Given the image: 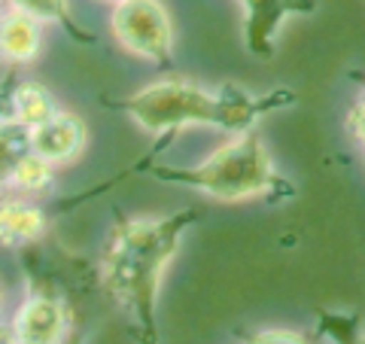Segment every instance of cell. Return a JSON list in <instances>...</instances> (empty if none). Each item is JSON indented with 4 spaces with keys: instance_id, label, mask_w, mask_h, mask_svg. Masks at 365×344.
<instances>
[{
    "instance_id": "cell-1",
    "label": "cell",
    "mask_w": 365,
    "mask_h": 344,
    "mask_svg": "<svg viewBox=\"0 0 365 344\" xmlns=\"http://www.w3.org/2000/svg\"><path fill=\"white\" fill-rule=\"evenodd\" d=\"M198 220V211L168 216H131L113 226L110 244L101 259V278L119 311L128 317L137 344H158L155 299L162 271L177 253L180 235Z\"/></svg>"
},
{
    "instance_id": "cell-2",
    "label": "cell",
    "mask_w": 365,
    "mask_h": 344,
    "mask_svg": "<svg viewBox=\"0 0 365 344\" xmlns=\"http://www.w3.org/2000/svg\"><path fill=\"white\" fill-rule=\"evenodd\" d=\"M292 91H268V95H250L237 86H222L220 91H207L195 83L182 79H162L140 88L125 101H110L113 107L125 110L143 131L170 134L182 125H216L225 131H253V122L265 113L292 104Z\"/></svg>"
},
{
    "instance_id": "cell-3",
    "label": "cell",
    "mask_w": 365,
    "mask_h": 344,
    "mask_svg": "<svg viewBox=\"0 0 365 344\" xmlns=\"http://www.w3.org/2000/svg\"><path fill=\"white\" fill-rule=\"evenodd\" d=\"M153 174L165 183L201 189L210 198H220V201H244V198H253V195L292 192L287 180L274 174L271 156L265 153L262 137L256 131L237 134L232 143L220 146L210 158H204L195 168L155 165Z\"/></svg>"
},
{
    "instance_id": "cell-4",
    "label": "cell",
    "mask_w": 365,
    "mask_h": 344,
    "mask_svg": "<svg viewBox=\"0 0 365 344\" xmlns=\"http://www.w3.org/2000/svg\"><path fill=\"white\" fill-rule=\"evenodd\" d=\"M110 28L125 52L155 64L170 61L174 28L168 9L158 0H119L110 16Z\"/></svg>"
},
{
    "instance_id": "cell-5",
    "label": "cell",
    "mask_w": 365,
    "mask_h": 344,
    "mask_svg": "<svg viewBox=\"0 0 365 344\" xmlns=\"http://www.w3.org/2000/svg\"><path fill=\"white\" fill-rule=\"evenodd\" d=\"M244 6V40L250 55L274 59V34L289 16L314 13V0H241Z\"/></svg>"
},
{
    "instance_id": "cell-6",
    "label": "cell",
    "mask_w": 365,
    "mask_h": 344,
    "mask_svg": "<svg viewBox=\"0 0 365 344\" xmlns=\"http://www.w3.org/2000/svg\"><path fill=\"white\" fill-rule=\"evenodd\" d=\"M67 332L64 302L52 293H31L13 317V335L25 344H61Z\"/></svg>"
},
{
    "instance_id": "cell-7",
    "label": "cell",
    "mask_w": 365,
    "mask_h": 344,
    "mask_svg": "<svg viewBox=\"0 0 365 344\" xmlns=\"http://www.w3.org/2000/svg\"><path fill=\"white\" fill-rule=\"evenodd\" d=\"M86 143V125L73 113H55L49 122H43L40 128L31 131V153H37L40 158L52 165L71 162L79 156Z\"/></svg>"
},
{
    "instance_id": "cell-8",
    "label": "cell",
    "mask_w": 365,
    "mask_h": 344,
    "mask_svg": "<svg viewBox=\"0 0 365 344\" xmlns=\"http://www.w3.org/2000/svg\"><path fill=\"white\" fill-rule=\"evenodd\" d=\"M55 113H58V107H55V98L46 91L40 83H21L16 86L13 98H9L6 104V119L19 122L21 128H40L43 122H49Z\"/></svg>"
},
{
    "instance_id": "cell-9",
    "label": "cell",
    "mask_w": 365,
    "mask_h": 344,
    "mask_svg": "<svg viewBox=\"0 0 365 344\" xmlns=\"http://www.w3.org/2000/svg\"><path fill=\"white\" fill-rule=\"evenodd\" d=\"M0 46H4V55L9 61H31L40 52V21L9 9L4 16V28H0Z\"/></svg>"
},
{
    "instance_id": "cell-10",
    "label": "cell",
    "mask_w": 365,
    "mask_h": 344,
    "mask_svg": "<svg viewBox=\"0 0 365 344\" xmlns=\"http://www.w3.org/2000/svg\"><path fill=\"white\" fill-rule=\"evenodd\" d=\"M0 232H4V244H28L37 241L46 232V213L37 204L28 201H6L4 213H0Z\"/></svg>"
},
{
    "instance_id": "cell-11",
    "label": "cell",
    "mask_w": 365,
    "mask_h": 344,
    "mask_svg": "<svg viewBox=\"0 0 365 344\" xmlns=\"http://www.w3.org/2000/svg\"><path fill=\"white\" fill-rule=\"evenodd\" d=\"M6 4H9V9L25 13V16L37 19V21H55V25H61L79 43H95V34H86L83 28L76 25V19L71 16V4H67V0H6Z\"/></svg>"
},
{
    "instance_id": "cell-12",
    "label": "cell",
    "mask_w": 365,
    "mask_h": 344,
    "mask_svg": "<svg viewBox=\"0 0 365 344\" xmlns=\"http://www.w3.org/2000/svg\"><path fill=\"white\" fill-rule=\"evenodd\" d=\"M6 183H16L25 192H46L52 186V162H46L37 153L21 156L19 162L6 171Z\"/></svg>"
},
{
    "instance_id": "cell-13",
    "label": "cell",
    "mask_w": 365,
    "mask_h": 344,
    "mask_svg": "<svg viewBox=\"0 0 365 344\" xmlns=\"http://www.w3.org/2000/svg\"><path fill=\"white\" fill-rule=\"evenodd\" d=\"M319 335L332 338L335 344H365V332H359V320L353 314L319 311Z\"/></svg>"
},
{
    "instance_id": "cell-14",
    "label": "cell",
    "mask_w": 365,
    "mask_h": 344,
    "mask_svg": "<svg viewBox=\"0 0 365 344\" xmlns=\"http://www.w3.org/2000/svg\"><path fill=\"white\" fill-rule=\"evenodd\" d=\"M244 344H304V338L295 335V332H287V329H265V332L247 335Z\"/></svg>"
},
{
    "instance_id": "cell-15",
    "label": "cell",
    "mask_w": 365,
    "mask_h": 344,
    "mask_svg": "<svg viewBox=\"0 0 365 344\" xmlns=\"http://www.w3.org/2000/svg\"><path fill=\"white\" fill-rule=\"evenodd\" d=\"M347 122H350V128H353V134L359 137V143L365 146V104H356L350 110V116H347Z\"/></svg>"
},
{
    "instance_id": "cell-16",
    "label": "cell",
    "mask_w": 365,
    "mask_h": 344,
    "mask_svg": "<svg viewBox=\"0 0 365 344\" xmlns=\"http://www.w3.org/2000/svg\"><path fill=\"white\" fill-rule=\"evenodd\" d=\"M13 344H25V341H13Z\"/></svg>"
},
{
    "instance_id": "cell-17",
    "label": "cell",
    "mask_w": 365,
    "mask_h": 344,
    "mask_svg": "<svg viewBox=\"0 0 365 344\" xmlns=\"http://www.w3.org/2000/svg\"><path fill=\"white\" fill-rule=\"evenodd\" d=\"M362 104H365V101H362Z\"/></svg>"
},
{
    "instance_id": "cell-18",
    "label": "cell",
    "mask_w": 365,
    "mask_h": 344,
    "mask_svg": "<svg viewBox=\"0 0 365 344\" xmlns=\"http://www.w3.org/2000/svg\"><path fill=\"white\" fill-rule=\"evenodd\" d=\"M116 4H119V0H116Z\"/></svg>"
}]
</instances>
